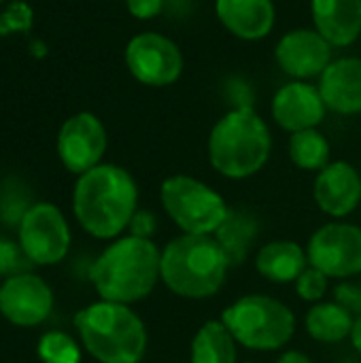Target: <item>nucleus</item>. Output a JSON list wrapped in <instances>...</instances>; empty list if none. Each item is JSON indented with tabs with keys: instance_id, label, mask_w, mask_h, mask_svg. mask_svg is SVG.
<instances>
[{
	"instance_id": "obj_32",
	"label": "nucleus",
	"mask_w": 361,
	"mask_h": 363,
	"mask_svg": "<svg viewBox=\"0 0 361 363\" xmlns=\"http://www.w3.org/2000/svg\"><path fill=\"white\" fill-rule=\"evenodd\" d=\"M351 340H353V347L355 351L361 355V317L355 319V328H353V334H351Z\"/></svg>"
},
{
	"instance_id": "obj_15",
	"label": "nucleus",
	"mask_w": 361,
	"mask_h": 363,
	"mask_svg": "<svg viewBox=\"0 0 361 363\" xmlns=\"http://www.w3.org/2000/svg\"><path fill=\"white\" fill-rule=\"evenodd\" d=\"M313 196L317 206L334 217H349L361 202V177L349 162H330L315 179Z\"/></svg>"
},
{
	"instance_id": "obj_33",
	"label": "nucleus",
	"mask_w": 361,
	"mask_h": 363,
	"mask_svg": "<svg viewBox=\"0 0 361 363\" xmlns=\"http://www.w3.org/2000/svg\"><path fill=\"white\" fill-rule=\"evenodd\" d=\"M345 363H355V362H345Z\"/></svg>"
},
{
	"instance_id": "obj_22",
	"label": "nucleus",
	"mask_w": 361,
	"mask_h": 363,
	"mask_svg": "<svg viewBox=\"0 0 361 363\" xmlns=\"http://www.w3.org/2000/svg\"><path fill=\"white\" fill-rule=\"evenodd\" d=\"M236 338L219 321H206L191 340V363H238L236 362Z\"/></svg>"
},
{
	"instance_id": "obj_11",
	"label": "nucleus",
	"mask_w": 361,
	"mask_h": 363,
	"mask_svg": "<svg viewBox=\"0 0 361 363\" xmlns=\"http://www.w3.org/2000/svg\"><path fill=\"white\" fill-rule=\"evenodd\" d=\"M104 151L106 130L96 115L77 113L64 121L57 134V155L70 172L81 177L96 168L102 164Z\"/></svg>"
},
{
	"instance_id": "obj_14",
	"label": "nucleus",
	"mask_w": 361,
	"mask_h": 363,
	"mask_svg": "<svg viewBox=\"0 0 361 363\" xmlns=\"http://www.w3.org/2000/svg\"><path fill=\"white\" fill-rule=\"evenodd\" d=\"M272 117L289 134L317 128L326 119V102L317 85L306 81L285 83L272 98Z\"/></svg>"
},
{
	"instance_id": "obj_34",
	"label": "nucleus",
	"mask_w": 361,
	"mask_h": 363,
	"mask_svg": "<svg viewBox=\"0 0 361 363\" xmlns=\"http://www.w3.org/2000/svg\"><path fill=\"white\" fill-rule=\"evenodd\" d=\"M245 363H255V362H245Z\"/></svg>"
},
{
	"instance_id": "obj_28",
	"label": "nucleus",
	"mask_w": 361,
	"mask_h": 363,
	"mask_svg": "<svg viewBox=\"0 0 361 363\" xmlns=\"http://www.w3.org/2000/svg\"><path fill=\"white\" fill-rule=\"evenodd\" d=\"M128 230H130V236L151 240V236H153L155 230H157V219H155V215H153L151 211H140V208H138V211L134 213V217H132Z\"/></svg>"
},
{
	"instance_id": "obj_10",
	"label": "nucleus",
	"mask_w": 361,
	"mask_h": 363,
	"mask_svg": "<svg viewBox=\"0 0 361 363\" xmlns=\"http://www.w3.org/2000/svg\"><path fill=\"white\" fill-rule=\"evenodd\" d=\"M309 264L328 279L361 274V228L345 221L321 225L306 247Z\"/></svg>"
},
{
	"instance_id": "obj_19",
	"label": "nucleus",
	"mask_w": 361,
	"mask_h": 363,
	"mask_svg": "<svg viewBox=\"0 0 361 363\" xmlns=\"http://www.w3.org/2000/svg\"><path fill=\"white\" fill-rule=\"evenodd\" d=\"M309 255L306 249H302L294 240H272L266 242L255 257L257 272L277 285L296 283L300 274L309 268Z\"/></svg>"
},
{
	"instance_id": "obj_1",
	"label": "nucleus",
	"mask_w": 361,
	"mask_h": 363,
	"mask_svg": "<svg viewBox=\"0 0 361 363\" xmlns=\"http://www.w3.org/2000/svg\"><path fill=\"white\" fill-rule=\"evenodd\" d=\"M72 211L89 236L100 240L117 238L138 211V185L126 168L98 164L77 179Z\"/></svg>"
},
{
	"instance_id": "obj_30",
	"label": "nucleus",
	"mask_w": 361,
	"mask_h": 363,
	"mask_svg": "<svg viewBox=\"0 0 361 363\" xmlns=\"http://www.w3.org/2000/svg\"><path fill=\"white\" fill-rule=\"evenodd\" d=\"M336 302H340L353 315L361 317V285H338L336 287Z\"/></svg>"
},
{
	"instance_id": "obj_27",
	"label": "nucleus",
	"mask_w": 361,
	"mask_h": 363,
	"mask_svg": "<svg viewBox=\"0 0 361 363\" xmlns=\"http://www.w3.org/2000/svg\"><path fill=\"white\" fill-rule=\"evenodd\" d=\"M32 28V9L26 2H13L0 15V36L13 32H28Z\"/></svg>"
},
{
	"instance_id": "obj_26",
	"label": "nucleus",
	"mask_w": 361,
	"mask_h": 363,
	"mask_svg": "<svg viewBox=\"0 0 361 363\" xmlns=\"http://www.w3.org/2000/svg\"><path fill=\"white\" fill-rule=\"evenodd\" d=\"M296 291L304 302H321L328 291V277L321 270L309 266L296 281Z\"/></svg>"
},
{
	"instance_id": "obj_24",
	"label": "nucleus",
	"mask_w": 361,
	"mask_h": 363,
	"mask_svg": "<svg viewBox=\"0 0 361 363\" xmlns=\"http://www.w3.org/2000/svg\"><path fill=\"white\" fill-rule=\"evenodd\" d=\"M43 363H81V349L66 332H47L40 336L36 347Z\"/></svg>"
},
{
	"instance_id": "obj_13",
	"label": "nucleus",
	"mask_w": 361,
	"mask_h": 363,
	"mask_svg": "<svg viewBox=\"0 0 361 363\" xmlns=\"http://www.w3.org/2000/svg\"><path fill=\"white\" fill-rule=\"evenodd\" d=\"M279 68L294 81L321 77L332 62V45L313 28H296L283 34L274 47Z\"/></svg>"
},
{
	"instance_id": "obj_25",
	"label": "nucleus",
	"mask_w": 361,
	"mask_h": 363,
	"mask_svg": "<svg viewBox=\"0 0 361 363\" xmlns=\"http://www.w3.org/2000/svg\"><path fill=\"white\" fill-rule=\"evenodd\" d=\"M30 259L23 253L21 245L13 242L11 238L0 236V277H15V274H23L30 268Z\"/></svg>"
},
{
	"instance_id": "obj_12",
	"label": "nucleus",
	"mask_w": 361,
	"mask_h": 363,
	"mask_svg": "<svg viewBox=\"0 0 361 363\" xmlns=\"http://www.w3.org/2000/svg\"><path fill=\"white\" fill-rule=\"evenodd\" d=\"M53 308L51 287L36 274L23 272L0 285V315L19 328L40 325Z\"/></svg>"
},
{
	"instance_id": "obj_31",
	"label": "nucleus",
	"mask_w": 361,
	"mask_h": 363,
	"mask_svg": "<svg viewBox=\"0 0 361 363\" xmlns=\"http://www.w3.org/2000/svg\"><path fill=\"white\" fill-rule=\"evenodd\" d=\"M277 363H313V359L309 355L300 353V351H287Z\"/></svg>"
},
{
	"instance_id": "obj_9",
	"label": "nucleus",
	"mask_w": 361,
	"mask_h": 363,
	"mask_svg": "<svg viewBox=\"0 0 361 363\" xmlns=\"http://www.w3.org/2000/svg\"><path fill=\"white\" fill-rule=\"evenodd\" d=\"M126 64L138 83L168 87L181 79L185 60L172 38L160 32H143L126 45Z\"/></svg>"
},
{
	"instance_id": "obj_16",
	"label": "nucleus",
	"mask_w": 361,
	"mask_h": 363,
	"mask_svg": "<svg viewBox=\"0 0 361 363\" xmlns=\"http://www.w3.org/2000/svg\"><path fill=\"white\" fill-rule=\"evenodd\" d=\"M215 15L240 40H262L277 23L272 0H215Z\"/></svg>"
},
{
	"instance_id": "obj_35",
	"label": "nucleus",
	"mask_w": 361,
	"mask_h": 363,
	"mask_svg": "<svg viewBox=\"0 0 361 363\" xmlns=\"http://www.w3.org/2000/svg\"><path fill=\"white\" fill-rule=\"evenodd\" d=\"M0 2H2V0H0Z\"/></svg>"
},
{
	"instance_id": "obj_2",
	"label": "nucleus",
	"mask_w": 361,
	"mask_h": 363,
	"mask_svg": "<svg viewBox=\"0 0 361 363\" xmlns=\"http://www.w3.org/2000/svg\"><path fill=\"white\" fill-rule=\"evenodd\" d=\"M160 262L162 251L153 240L123 236L98 255L89 279L102 300L130 306L145 300L162 281Z\"/></svg>"
},
{
	"instance_id": "obj_7",
	"label": "nucleus",
	"mask_w": 361,
	"mask_h": 363,
	"mask_svg": "<svg viewBox=\"0 0 361 363\" xmlns=\"http://www.w3.org/2000/svg\"><path fill=\"white\" fill-rule=\"evenodd\" d=\"M160 200L183 234L213 236L230 213V206L213 187L189 174L168 177L162 183Z\"/></svg>"
},
{
	"instance_id": "obj_20",
	"label": "nucleus",
	"mask_w": 361,
	"mask_h": 363,
	"mask_svg": "<svg viewBox=\"0 0 361 363\" xmlns=\"http://www.w3.org/2000/svg\"><path fill=\"white\" fill-rule=\"evenodd\" d=\"M215 240L226 251L232 268L247 262L255 238L260 236V221L245 208H230L226 221L213 234Z\"/></svg>"
},
{
	"instance_id": "obj_21",
	"label": "nucleus",
	"mask_w": 361,
	"mask_h": 363,
	"mask_svg": "<svg viewBox=\"0 0 361 363\" xmlns=\"http://www.w3.org/2000/svg\"><path fill=\"white\" fill-rule=\"evenodd\" d=\"M306 332L313 340L336 345L345 338H351L355 319L349 308L340 302H317L306 315Z\"/></svg>"
},
{
	"instance_id": "obj_17",
	"label": "nucleus",
	"mask_w": 361,
	"mask_h": 363,
	"mask_svg": "<svg viewBox=\"0 0 361 363\" xmlns=\"http://www.w3.org/2000/svg\"><path fill=\"white\" fill-rule=\"evenodd\" d=\"M326 106L338 115L361 113V57L332 60L317 83Z\"/></svg>"
},
{
	"instance_id": "obj_5",
	"label": "nucleus",
	"mask_w": 361,
	"mask_h": 363,
	"mask_svg": "<svg viewBox=\"0 0 361 363\" xmlns=\"http://www.w3.org/2000/svg\"><path fill=\"white\" fill-rule=\"evenodd\" d=\"M74 328L83 349L100 363H140L147 351V328L128 306L94 302L77 313Z\"/></svg>"
},
{
	"instance_id": "obj_3",
	"label": "nucleus",
	"mask_w": 361,
	"mask_h": 363,
	"mask_svg": "<svg viewBox=\"0 0 361 363\" xmlns=\"http://www.w3.org/2000/svg\"><path fill=\"white\" fill-rule=\"evenodd\" d=\"M232 264L215 236L181 234L172 238L160 262L162 283L187 300H206L226 285Z\"/></svg>"
},
{
	"instance_id": "obj_6",
	"label": "nucleus",
	"mask_w": 361,
	"mask_h": 363,
	"mask_svg": "<svg viewBox=\"0 0 361 363\" xmlns=\"http://www.w3.org/2000/svg\"><path fill=\"white\" fill-rule=\"evenodd\" d=\"M221 321L236 342L251 351L283 349L296 334V317L281 300L249 294L221 313Z\"/></svg>"
},
{
	"instance_id": "obj_23",
	"label": "nucleus",
	"mask_w": 361,
	"mask_h": 363,
	"mask_svg": "<svg viewBox=\"0 0 361 363\" xmlns=\"http://www.w3.org/2000/svg\"><path fill=\"white\" fill-rule=\"evenodd\" d=\"M330 143L317 128L302 130L289 138V157L300 170L321 172L330 164Z\"/></svg>"
},
{
	"instance_id": "obj_18",
	"label": "nucleus",
	"mask_w": 361,
	"mask_h": 363,
	"mask_svg": "<svg viewBox=\"0 0 361 363\" xmlns=\"http://www.w3.org/2000/svg\"><path fill=\"white\" fill-rule=\"evenodd\" d=\"M315 30L332 47H349L361 34V0H311Z\"/></svg>"
},
{
	"instance_id": "obj_4",
	"label": "nucleus",
	"mask_w": 361,
	"mask_h": 363,
	"mask_svg": "<svg viewBox=\"0 0 361 363\" xmlns=\"http://www.w3.org/2000/svg\"><path fill=\"white\" fill-rule=\"evenodd\" d=\"M209 162L226 179L240 181L257 174L272 151L268 123L251 106L228 111L209 134Z\"/></svg>"
},
{
	"instance_id": "obj_8",
	"label": "nucleus",
	"mask_w": 361,
	"mask_h": 363,
	"mask_svg": "<svg viewBox=\"0 0 361 363\" xmlns=\"http://www.w3.org/2000/svg\"><path fill=\"white\" fill-rule=\"evenodd\" d=\"M70 240L68 221L55 204H32L19 217V245L36 266H53L62 262L70 249Z\"/></svg>"
},
{
	"instance_id": "obj_29",
	"label": "nucleus",
	"mask_w": 361,
	"mask_h": 363,
	"mask_svg": "<svg viewBox=\"0 0 361 363\" xmlns=\"http://www.w3.org/2000/svg\"><path fill=\"white\" fill-rule=\"evenodd\" d=\"M166 0H126L128 11L136 19H153L162 13Z\"/></svg>"
}]
</instances>
